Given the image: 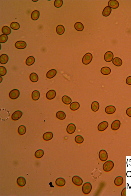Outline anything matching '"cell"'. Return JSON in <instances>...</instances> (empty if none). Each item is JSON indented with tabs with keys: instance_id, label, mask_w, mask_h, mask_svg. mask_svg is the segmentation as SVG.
Wrapping results in <instances>:
<instances>
[{
	"instance_id": "obj_17",
	"label": "cell",
	"mask_w": 131,
	"mask_h": 196,
	"mask_svg": "<svg viewBox=\"0 0 131 196\" xmlns=\"http://www.w3.org/2000/svg\"><path fill=\"white\" fill-rule=\"evenodd\" d=\"M53 135L51 132H46L43 136V138L46 141H49L51 139L53 138Z\"/></svg>"
},
{
	"instance_id": "obj_13",
	"label": "cell",
	"mask_w": 131,
	"mask_h": 196,
	"mask_svg": "<svg viewBox=\"0 0 131 196\" xmlns=\"http://www.w3.org/2000/svg\"><path fill=\"white\" fill-rule=\"evenodd\" d=\"M108 4L109 7L113 9L117 8L119 6V2L115 0H111L109 1L108 2Z\"/></svg>"
},
{
	"instance_id": "obj_33",
	"label": "cell",
	"mask_w": 131,
	"mask_h": 196,
	"mask_svg": "<svg viewBox=\"0 0 131 196\" xmlns=\"http://www.w3.org/2000/svg\"><path fill=\"white\" fill-rule=\"evenodd\" d=\"M62 100L64 104L67 105L70 104L72 102L71 98L67 96H63L62 98Z\"/></svg>"
},
{
	"instance_id": "obj_5",
	"label": "cell",
	"mask_w": 131,
	"mask_h": 196,
	"mask_svg": "<svg viewBox=\"0 0 131 196\" xmlns=\"http://www.w3.org/2000/svg\"><path fill=\"white\" fill-rule=\"evenodd\" d=\"M99 155L100 159L102 161H105L108 159L107 153L104 150H101L99 152Z\"/></svg>"
},
{
	"instance_id": "obj_1",
	"label": "cell",
	"mask_w": 131,
	"mask_h": 196,
	"mask_svg": "<svg viewBox=\"0 0 131 196\" xmlns=\"http://www.w3.org/2000/svg\"><path fill=\"white\" fill-rule=\"evenodd\" d=\"M93 58V56L92 54L88 53L86 54L82 58V61L84 65H88L92 61Z\"/></svg>"
},
{
	"instance_id": "obj_19",
	"label": "cell",
	"mask_w": 131,
	"mask_h": 196,
	"mask_svg": "<svg viewBox=\"0 0 131 196\" xmlns=\"http://www.w3.org/2000/svg\"><path fill=\"white\" fill-rule=\"evenodd\" d=\"M9 59L8 56L6 54H3L0 56V63L2 65L6 64Z\"/></svg>"
},
{
	"instance_id": "obj_43",
	"label": "cell",
	"mask_w": 131,
	"mask_h": 196,
	"mask_svg": "<svg viewBox=\"0 0 131 196\" xmlns=\"http://www.w3.org/2000/svg\"><path fill=\"white\" fill-rule=\"evenodd\" d=\"M126 82L127 84L131 85V76L127 78L126 80Z\"/></svg>"
},
{
	"instance_id": "obj_18",
	"label": "cell",
	"mask_w": 131,
	"mask_h": 196,
	"mask_svg": "<svg viewBox=\"0 0 131 196\" xmlns=\"http://www.w3.org/2000/svg\"><path fill=\"white\" fill-rule=\"evenodd\" d=\"M57 71L55 69H52L48 71L46 74L47 77L49 79L54 77L56 75Z\"/></svg>"
},
{
	"instance_id": "obj_25",
	"label": "cell",
	"mask_w": 131,
	"mask_h": 196,
	"mask_svg": "<svg viewBox=\"0 0 131 196\" xmlns=\"http://www.w3.org/2000/svg\"><path fill=\"white\" fill-rule=\"evenodd\" d=\"M32 97L33 99L35 101H37L39 99L40 97V92L38 91L35 90L32 92Z\"/></svg>"
},
{
	"instance_id": "obj_3",
	"label": "cell",
	"mask_w": 131,
	"mask_h": 196,
	"mask_svg": "<svg viewBox=\"0 0 131 196\" xmlns=\"http://www.w3.org/2000/svg\"><path fill=\"white\" fill-rule=\"evenodd\" d=\"M92 189V186L89 182H86L82 186V190L84 194H89L91 192Z\"/></svg>"
},
{
	"instance_id": "obj_10",
	"label": "cell",
	"mask_w": 131,
	"mask_h": 196,
	"mask_svg": "<svg viewBox=\"0 0 131 196\" xmlns=\"http://www.w3.org/2000/svg\"><path fill=\"white\" fill-rule=\"evenodd\" d=\"M108 122L106 121H104L101 122L98 125V130L100 131H103L107 128L108 126Z\"/></svg>"
},
{
	"instance_id": "obj_14",
	"label": "cell",
	"mask_w": 131,
	"mask_h": 196,
	"mask_svg": "<svg viewBox=\"0 0 131 196\" xmlns=\"http://www.w3.org/2000/svg\"><path fill=\"white\" fill-rule=\"evenodd\" d=\"M76 130L75 125L72 123H70L68 125L67 128V133L70 134L73 133Z\"/></svg>"
},
{
	"instance_id": "obj_21",
	"label": "cell",
	"mask_w": 131,
	"mask_h": 196,
	"mask_svg": "<svg viewBox=\"0 0 131 196\" xmlns=\"http://www.w3.org/2000/svg\"><path fill=\"white\" fill-rule=\"evenodd\" d=\"M56 32L59 35H61L63 34L65 32L64 27L61 24L58 25L56 28Z\"/></svg>"
},
{
	"instance_id": "obj_30",
	"label": "cell",
	"mask_w": 131,
	"mask_h": 196,
	"mask_svg": "<svg viewBox=\"0 0 131 196\" xmlns=\"http://www.w3.org/2000/svg\"><path fill=\"white\" fill-rule=\"evenodd\" d=\"M56 116L58 119L60 120H63L66 118V115L64 112L59 111L57 113Z\"/></svg>"
},
{
	"instance_id": "obj_35",
	"label": "cell",
	"mask_w": 131,
	"mask_h": 196,
	"mask_svg": "<svg viewBox=\"0 0 131 196\" xmlns=\"http://www.w3.org/2000/svg\"><path fill=\"white\" fill-rule=\"evenodd\" d=\"M26 128L25 126L21 125L18 127V131L19 134L21 135L25 134L26 133Z\"/></svg>"
},
{
	"instance_id": "obj_15",
	"label": "cell",
	"mask_w": 131,
	"mask_h": 196,
	"mask_svg": "<svg viewBox=\"0 0 131 196\" xmlns=\"http://www.w3.org/2000/svg\"><path fill=\"white\" fill-rule=\"evenodd\" d=\"M115 111V107L113 106H106L105 109V111L106 113L109 114H113Z\"/></svg>"
},
{
	"instance_id": "obj_46",
	"label": "cell",
	"mask_w": 131,
	"mask_h": 196,
	"mask_svg": "<svg viewBox=\"0 0 131 196\" xmlns=\"http://www.w3.org/2000/svg\"><path fill=\"white\" fill-rule=\"evenodd\" d=\"M0 77H1L0 78V80H0V82H2V79H2V77L1 76Z\"/></svg>"
},
{
	"instance_id": "obj_26",
	"label": "cell",
	"mask_w": 131,
	"mask_h": 196,
	"mask_svg": "<svg viewBox=\"0 0 131 196\" xmlns=\"http://www.w3.org/2000/svg\"><path fill=\"white\" fill-rule=\"evenodd\" d=\"M35 61V58L32 56H30L28 57L27 58L26 61V63L28 66H31L34 63Z\"/></svg>"
},
{
	"instance_id": "obj_12",
	"label": "cell",
	"mask_w": 131,
	"mask_h": 196,
	"mask_svg": "<svg viewBox=\"0 0 131 196\" xmlns=\"http://www.w3.org/2000/svg\"><path fill=\"white\" fill-rule=\"evenodd\" d=\"M120 125V121L118 120H115L112 124L111 126V128L113 130H117L119 128Z\"/></svg>"
},
{
	"instance_id": "obj_31",
	"label": "cell",
	"mask_w": 131,
	"mask_h": 196,
	"mask_svg": "<svg viewBox=\"0 0 131 196\" xmlns=\"http://www.w3.org/2000/svg\"><path fill=\"white\" fill-rule=\"evenodd\" d=\"M99 103L96 101H94L91 104V109L94 112H96L99 109Z\"/></svg>"
},
{
	"instance_id": "obj_9",
	"label": "cell",
	"mask_w": 131,
	"mask_h": 196,
	"mask_svg": "<svg viewBox=\"0 0 131 196\" xmlns=\"http://www.w3.org/2000/svg\"><path fill=\"white\" fill-rule=\"evenodd\" d=\"M15 46L17 48L20 49H23L26 48L27 44L25 41H19L16 43Z\"/></svg>"
},
{
	"instance_id": "obj_42",
	"label": "cell",
	"mask_w": 131,
	"mask_h": 196,
	"mask_svg": "<svg viewBox=\"0 0 131 196\" xmlns=\"http://www.w3.org/2000/svg\"><path fill=\"white\" fill-rule=\"evenodd\" d=\"M7 73V70L6 68L4 66H0V75L1 76H3L5 75Z\"/></svg>"
},
{
	"instance_id": "obj_36",
	"label": "cell",
	"mask_w": 131,
	"mask_h": 196,
	"mask_svg": "<svg viewBox=\"0 0 131 196\" xmlns=\"http://www.w3.org/2000/svg\"><path fill=\"white\" fill-rule=\"evenodd\" d=\"M2 32L3 34L8 35L10 34L11 30L10 28L9 27L4 26L2 28Z\"/></svg>"
},
{
	"instance_id": "obj_4",
	"label": "cell",
	"mask_w": 131,
	"mask_h": 196,
	"mask_svg": "<svg viewBox=\"0 0 131 196\" xmlns=\"http://www.w3.org/2000/svg\"><path fill=\"white\" fill-rule=\"evenodd\" d=\"M20 94L19 91L17 89H14L9 92V96L10 98L13 100L16 99L19 97Z\"/></svg>"
},
{
	"instance_id": "obj_22",
	"label": "cell",
	"mask_w": 131,
	"mask_h": 196,
	"mask_svg": "<svg viewBox=\"0 0 131 196\" xmlns=\"http://www.w3.org/2000/svg\"><path fill=\"white\" fill-rule=\"evenodd\" d=\"M56 184L59 187H63L65 184L66 181L63 178H57L56 180Z\"/></svg>"
},
{
	"instance_id": "obj_47",
	"label": "cell",
	"mask_w": 131,
	"mask_h": 196,
	"mask_svg": "<svg viewBox=\"0 0 131 196\" xmlns=\"http://www.w3.org/2000/svg\"><path fill=\"white\" fill-rule=\"evenodd\" d=\"M37 1V0H36V1H34V0H33V1H33V2H36L37 1Z\"/></svg>"
},
{
	"instance_id": "obj_23",
	"label": "cell",
	"mask_w": 131,
	"mask_h": 196,
	"mask_svg": "<svg viewBox=\"0 0 131 196\" xmlns=\"http://www.w3.org/2000/svg\"><path fill=\"white\" fill-rule=\"evenodd\" d=\"M74 27L76 30L80 32L83 31L84 28L83 24L80 22L76 23L74 25Z\"/></svg>"
},
{
	"instance_id": "obj_7",
	"label": "cell",
	"mask_w": 131,
	"mask_h": 196,
	"mask_svg": "<svg viewBox=\"0 0 131 196\" xmlns=\"http://www.w3.org/2000/svg\"><path fill=\"white\" fill-rule=\"evenodd\" d=\"M73 183L76 185L77 186H80L82 185L83 182V180L77 176H75L72 179Z\"/></svg>"
},
{
	"instance_id": "obj_8",
	"label": "cell",
	"mask_w": 131,
	"mask_h": 196,
	"mask_svg": "<svg viewBox=\"0 0 131 196\" xmlns=\"http://www.w3.org/2000/svg\"><path fill=\"white\" fill-rule=\"evenodd\" d=\"M23 115L22 112L17 110L13 113L12 115V119L14 121H17L20 119Z\"/></svg>"
},
{
	"instance_id": "obj_34",
	"label": "cell",
	"mask_w": 131,
	"mask_h": 196,
	"mask_svg": "<svg viewBox=\"0 0 131 196\" xmlns=\"http://www.w3.org/2000/svg\"><path fill=\"white\" fill-rule=\"evenodd\" d=\"M31 81L33 82H36L38 80L39 78L38 75L35 73H33L31 74L30 76Z\"/></svg>"
},
{
	"instance_id": "obj_29",
	"label": "cell",
	"mask_w": 131,
	"mask_h": 196,
	"mask_svg": "<svg viewBox=\"0 0 131 196\" xmlns=\"http://www.w3.org/2000/svg\"><path fill=\"white\" fill-rule=\"evenodd\" d=\"M40 13L37 10H35L32 12L31 15V18L34 21H36L39 18Z\"/></svg>"
},
{
	"instance_id": "obj_16",
	"label": "cell",
	"mask_w": 131,
	"mask_h": 196,
	"mask_svg": "<svg viewBox=\"0 0 131 196\" xmlns=\"http://www.w3.org/2000/svg\"><path fill=\"white\" fill-rule=\"evenodd\" d=\"M17 182L18 184L21 187L25 186L26 183V179L23 177H18L17 180Z\"/></svg>"
},
{
	"instance_id": "obj_32",
	"label": "cell",
	"mask_w": 131,
	"mask_h": 196,
	"mask_svg": "<svg viewBox=\"0 0 131 196\" xmlns=\"http://www.w3.org/2000/svg\"><path fill=\"white\" fill-rule=\"evenodd\" d=\"M123 182V178L121 176H118L116 177L114 181L115 184L118 186H119L122 185Z\"/></svg>"
},
{
	"instance_id": "obj_27",
	"label": "cell",
	"mask_w": 131,
	"mask_h": 196,
	"mask_svg": "<svg viewBox=\"0 0 131 196\" xmlns=\"http://www.w3.org/2000/svg\"><path fill=\"white\" fill-rule=\"evenodd\" d=\"M111 11V8L109 6H107L105 7L103 10V15L104 16H108L110 15Z\"/></svg>"
},
{
	"instance_id": "obj_37",
	"label": "cell",
	"mask_w": 131,
	"mask_h": 196,
	"mask_svg": "<svg viewBox=\"0 0 131 196\" xmlns=\"http://www.w3.org/2000/svg\"><path fill=\"white\" fill-rule=\"evenodd\" d=\"M44 154V152L42 149H39L37 150L35 154L36 157L38 158H40L42 157Z\"/></svg>"
},
{
	"instance_id": "obj_24",
	"label": "cell",
	"mask_w": 131,
	"mask_h": 196,
	"mask_svg": "<svg viewBox=\"0 0 131 196\" xmlns=\"http://www.w3.org/2000/svg\"><path fill=\"white\" fill-rule=\"evenodd\" d=\"M111 70L109 67H105L102 68L101 70V72L102 74L104 75H108L110 74Z\"/></svg>"
},
{
	"instance_id": "obj_38",
	"label": "cell",
	"mask_w": 131,
	"mask_h": 196,
	"mask_svg": "<svg viewBox=\"0 0 131 196\" xmlns=\"http://www.w3.org/2000/svg\"><path fill=\"white\" fill-rule=\"evenodd\" d=\"M10 27L14 30H17L20 28V25L18 23L16 22H13L11 23Z\"/></svg>"
},
{
	"instance_id": "obj_39",
	"label": "cell",
	"mask_w": 131,
	"mask_h": 196,
	"mask_svg": "<svg viewBox=\"0 0 131 196\" xmlns=\"http://www.w3.org/2000/svg\"><path fill=\"white\" fill-rule=\"evenodd\" d=\"M75 140L77 143L80 144L83 143L84 139L83 137L81 136L78 135L76 136Z\"/></svg>"
},
{
	"instance_id": "obj_6",
	"label": "cell",
	"mask_w": 131,
	"mask_h": 196,
	"mask_svg": "<svg viewBox=\"0 0 131 196\" xmlns=\"http://www.w3.org/2000/svg\"><path fill=\"white\" fill-rule=\"evenodd\" d=\"M114 55L113 53L110 51L106 52L105 54L104 58L105 61L110 62L113 59Z\"/></svg>"
},
{
	"instance_id": "obj_41",
	"label": "cell",
	"mask_w": 131,
	"mask_h": 196,
	"mask_svg": "<svg viewBox=\"0 0 131 196\" xmlns=\"http://www.w3.org/2000/svg\"><path fill=\"white\" fill-rule=\"evenodd\" d=\"M63 4L62 0H56L54 2V5L57 8H60L62 6Z\"/></svg>"
},
{
	"instance_id": "obj_40",
	"label": "cell",
	"mask_w": 131,
	"mask_h": 196,
	"mask_svg": "<svg viewBox=\"0 0 131 196\" xmlns=\"http://www.w3.org/2000/svg\"><path fill=\"white\" fill-rule=\"evenodd\" d=\"M8 36L6 34H3L0 36V41L1 43H4L6 42L8 40Z\"/></svg>"
},
{
	"instance_id": "obj_44",
	"label": "cell",
	"mask_w": 131,
	"mask_h": 196,
	"mask_svg": "<svg viewBox=\"0 0 131 196\" xmlns=\"http://www.w3.org/2000/svg\"><path fill=\"white\" fill-rule=\"evenodd\" d=\"M126 114L129 117H131V107H129L126 110Z\"/></svg>"
},
{
	"instance_id": "obj_45",
	"label": "cell",
	"mask_w": 131,
	"mask_h": 196,
	"mask_svg": "<svg viewBox=\"0 0 131 196\" xmlns=\"http://www.w3.org/2000/svg\"><path fill=\"white\" fill-rule=\"evenodd\" d=\"M121 195L122 196H126V188H124L122 191L121 192Z\"/></svg>"
},
{
	"instance_id": "obj_20",
	"label": "cell",
	"mask_w": 131,
	"mask_h": 196,
	"mask_svg": "<svg viewBox=\"0 0 131 196\" xmlns=\"http://www.w3.org/2000/svg\"><path fill=\"white\" fill-rule=\"evenodd\" d=\"M113 63L115 65L120 66L122 64V61L121 59L118 57H115L113 59Z\"/></svg>"
},
{
	"instance_id": "obj_11",
	"label": "cell",
	"mask_w": 131,
	"mask_h": 196,
	"mask_svg": "<svg viewBox=\"0 0 131 196\" xmlns=\"http://www.w3.org/2000/svg\"><path fill=\"white\" fill-rule=\"evenodd\" d=\"M56 94V92L55 90H51L47 92L46 96L48 99L51 100L55 98Z\"/></svg>"
},
{
	"instance_id": "obj_28",
	"label": "cell",
	"mask_w": 131,
	"mask_h": 196,
	"mask_svg": "<svg viewBox=\"0 0 131 196\" xmlns=\"http://www.w3.org/2000/svg\"><path fill=\"white\" fill-rule=\"evenodd\" d=\"M80 106L79 103L77 102H72L70 105V109L73 111H76L78 109Z\"/></svg>"
},
{
	"instance_id": "obj_2",
	"label": "cell",
	"mask_w": 131,
	"mask_h": 196,
	"mask_svg": "<svg viewBox=\"0 0 131 196\" xmlns=\"http://www.w3.org/2000/svg\"><path fill=\"white\" fill-rule=\"evenodd\" d=\"M114 166V163L112 161L109 160L106 162L104 164L103 168L105 172H109L112 169Z\"/></svg>"
}]
</instances>
